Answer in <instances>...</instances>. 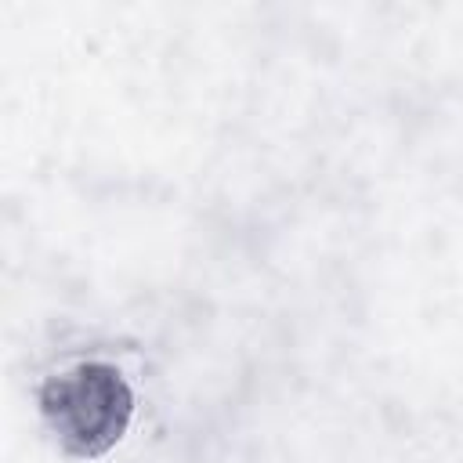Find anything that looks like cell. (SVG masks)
Returning a JSON list of instances; mask_svg holds the SVG:
<instances>
[{"label": "cell", "mask_w": 463, "mask_h": 463, "mask_svg": "<svg viewBox=\"0 0 463 463\" xmlns=\"http://www.w3.org/2000/svg\"><path fill=\"white\" fill-rule=\"evenodd\" d=\"M43 409L69 445L98 452L119 438L130 412V394L112 369L80 365L47 391Z\"/></svg>", "instance_id": "cell-1"}]
</instances>
